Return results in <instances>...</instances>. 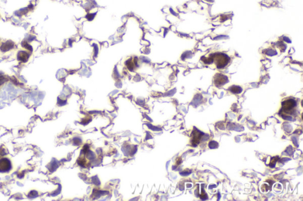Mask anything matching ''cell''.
Wrapping results in <instances>:
<instances>
[{
    "instance_id": "3",
    "label": "cell",
    "mask_w": 303,
    "mask_h": 201,
    "mask_svg": "<svg viewBox=\"0 0 303 201\" xmlns=\"http://www.w3.org/2000/svg\"><path fill=\"white\" fill-rule=\"evenodd\" d=\"M11 169V162L7 158L0 159V172H8Z\"/></svg>"
},
{
    "instance_id": "1",
    "label": "cell",
    "mask_w": 303,
    "mask_h": 201,
    "mask_svg": "<svg viewBox=\"0 0 303 201\" xmlns=\"http://www.w3.org/2000/svg\"><path fill=\"white\" fill-rule=\"evenodd\" d=\"M296 106V102L293 99H289L282 103V110L286 114H292Z\"/></svg>"
},
{
    "instance_id": "5",
    "label": "cell",
    "mask_w": 303,
    "mask_h": 201,
    "mask_svg": "<svg viewBox=\"0 0 303 201\" xmlns=\"http://www.w3.org/2000/svg\"><path fill=\"white\" fill-rule=\"evenodd\" d=\"M227 82H228V78L225 75L222 74H217L214 77V84L217 87L222 86Z\"/></svg>"
},
{
    "instance_id": "6",
    "label": "cell",
    "mask_w": 303,
    "mask_h": 201,
    "mask_svg": "<svg viewBox=\"0 0 303 201\" xmlns=\"http://www.w3.org/2000/svg\"><path fill=\"white\" fill-rule=\"evenodd\" d=\"M230 91L234 94H239L242 92V89L239 86H233L229 89Z\"/></svg>"
},
{
    "instance_id": "7",
    "label": "cell",
    "mask_w": 303,
    "mask_h": 201,
    "mask_svg": "<svg viewBox=\"0 0 303 201\" xmlns=\"http://www.w3.org/2000/svg\"><path fill=\"white\" fill-rule=\"evenodd\" d=\"M218 144L215 141H211V142L209 143V147L211 149L217 148L218 147Z\"/></svg>"
},
{
    "instance_id": "2",
    "label": "cell",
    "mask_w": 303,
    "mask_h": 201,
    "mask_svg": "<svg viewBox=\"0 0 303 201\" xmlns=\"http://www.w3.org/2000/svg\"><path fill=\"white\" fill-rule=\"evenodd\" d=\"M216 61L217 66L219 68H222L225 67L227 64L229 59L225 54H218L216 57Z\"/></svg>"
},
{
    "instance_id": "4",
    "label": "cell",
    "mask_w": 303,
    "mask_h": 201,
    "mask_svg": "<svg viewBox=\"0 0 303 201\" xmlns=\"http://www.w3.org/2000/svg\"><path fill=\"white\" fill-rule=\"evenodd\" d=\"M203 134H204L203 133H201V132H199V130L194 128V131L192 132V140H191L192 144V146H194V147L196 146L199 143V141L202 137V136Z\"/></svg>"
}]
</instances>
